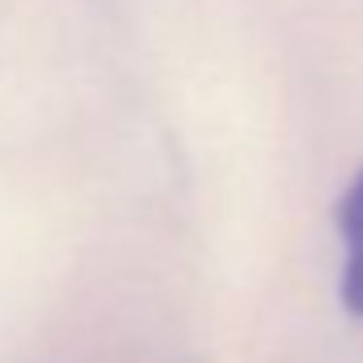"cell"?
Here are the masks:
<instances>
[{
    "mask_svg": "<svg viewBox=\"0 0 363 363\" xmlns=\"http://www.w3.org/2000/svg\"><path fill=\"white\" fill-rule=\"evenodd\" d=\"M337 231H342V303L354 316H363V171L342 197Z\"/></svg>",
    "mask_w": 363,
    "mask_h": 363,
    "instance_id": "obj_1",
    "label": "cell"
}]
</instances>
